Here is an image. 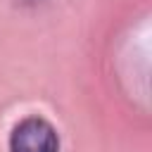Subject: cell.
I'll use <instances>...</instances> for the list:
<instances>
[{"label":"cell","mask_w":152,"mask_h":152,"mask_svg":"<svg viewBox=\"0 0 152 152\" xmlns=\"http://www.w3.org/2000/svg\"><path fill=\"white\" fill-rule=\"evenodd\" d=\"M10 152H59V135L45 119L28 116L14 126Z\"/></svg>","instance_id":"obj_1"}]
</instances>
